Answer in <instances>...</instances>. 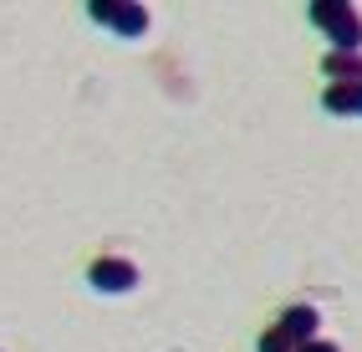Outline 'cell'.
<instances>
[{"label":"cell","mask_w":362,"mask_h":352,"mask_svg":"<svg viewBox=\"0 0 362 352\" xmlns=\"http://www.w3.org/2000/svg\"><path fill=\"white\" fill-rule=\"evenodd\" d=\"M317 327H322V317H317V307H306V301H296V307L281 312V332L291 337L296 347L301 342H317Z\"/></svg>","instance_id":"cell-4"},{"label":"cell","mask_w":362,"mask_h":352,"mask_svg":"<svg viewBox=\"0 0 362 352\" xmlns=\"http://www.w3.org/2000/svg\"><path fill=\"white\" fill-rule=\"evenodd\" d=\"M255 352H296V342L286 337V332H281V322H276V327H265V332H260Z\"/></svg>","instance_id":"cell-7"},{"label":"cell","mask_w":362,"mask_h":352,"mask_svg":"<svg viewBox=\"0 0 362 352\" xmlns=\"http://www.w3.org/2000/svg\"><path fill=\"white\" fill-rule=\"evenodd\" d=\"M352 117H362V82H352Z\"/></svg>","instance_id":"cell-9"},{"label":"cell","mask_w":362,"mask_h":352,"mask_svg":"<svg viewBox=\"0 0 362 352\" xmlns=\"http://www.w3.org/2000/svg\"><path fill=\"white\" fill-rule=\"evenodd\" d=\"M322 107H327L332 117H352V87H332V82H327V92H322Z\"/></svg>","instance_id":"cell-6"},{"label":"cell","mask_w":362,"mask_h":352,"mask_svg":"<svg viewBox=\"0 0 362 352\" xmlns=\"http://www.w3.org/2000/svg\"><path fill=\"white\" fill-rule=\"evenodd\" d=\"M322 72H327L332 87L362 82V52H327V57H322Z\"/></svg>","instance_id":"cell-5"},{"label":"cell","mask_w":362,"mask_h":352,"mask_svg":"<svg viewBox=\"0 0 362 352\" xmlns=\"http://www.w3.org/2000/svg\"><path fill=\"white\" fill-rule=\"evenodd\" d=\"M87 286L103 296H128V291H138V266L123 261V255H98L87 266Z\"/></svg>","instance_id":"cell-3"},{"label":"cell","mask_w":362,"mask_h":352,"mask_svg":"<svg viewBox=\"0 0 362 352\" xmlns=\"http://www.w3.org/2000/svg\"><path fill=\"white\" fill-rule=\"evenodd\" d=\"M296 352H337V342H327V337H317V342H301Z\"/></svg>","instance_id":"cell-8"},{"label":"cell","mask_w":362,"mask_h":352,"mask_svg":"<svg viewBox=\"0 0 362 352\" xmlns=\"http://www.w3.org/2000/svg\"><path fill=\"white\" fill-rule=\"evenodd\" d=\"M311 26H322L332 52H362V16L347 0H311Z\"/></svg>","instance_id":"cell-1"},{"label":"cell","mask_w":362,"mask_h":352,"mask_svg":"<svg viewBox=\"0 0 362 352\" xmlns=\"http://www.w3.org/2000/svg\"><path fill=\"white\" fill-rule=\"evenodd\" d=\"M87 16L98 20V26H112L123 41H138L143 31H148V11H143L138 0H92Z\"/></svg>","instance_id":"cell-2"}]
</instances>
